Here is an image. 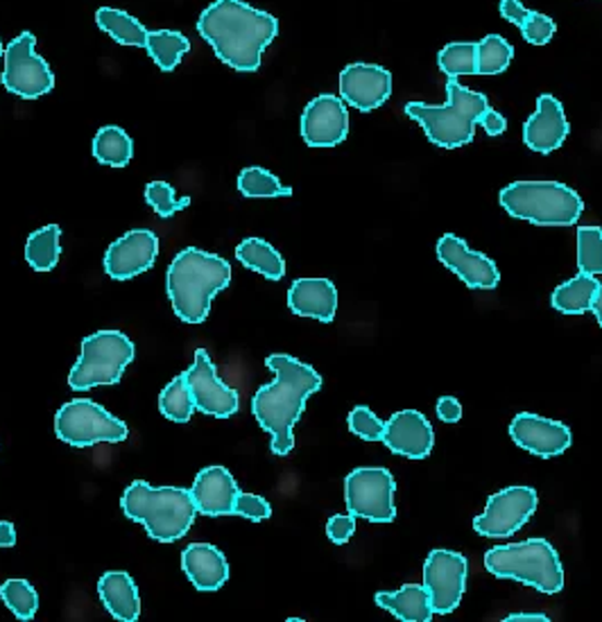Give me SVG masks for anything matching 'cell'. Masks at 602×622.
I'll return each mask as SVG.
<instances>
[{"instance_id":"4dcf8cb0","label":"cell","mask_w":602,"mask_h":622,"mask_svg":"<svg viewBox=\"0 0 602 622\" xmlns=\"http://www.w3.org/2000/svg\"><path fill=\"white\" fill-rule=\"evenodd\" d=\"M94 157L103 166L125 168L134 157V143L125 130L107 124L94 139Z\"/></svg>"},{"instance_id":"f546056e","label":"cell","mask_w":602,"mask_h":622,"mask_svg":"<svg viewBox=\"0 0 602 622\" xmlns=\"http://www.w3.org/2000/svg\"><path fill=\"white\" fill-rule=\"evenodd\" d=\"M96 23L107 33L116 44L130 46V48H145L147 29L128 12L113 10V8H100L96 12Z\"/></svg>"},{"instance_id":"f907efd6","label":"cell","mask_w":602,"mask_h":622,"mask_svg":"<svg viewBox=\"0 0 602 622\" xmlns=\"http://www.w3.org/2000/svg\"><path fill=\"white\" fill-rule=\"evenodd\" d=\"M3 55H5V48H3V41H0V57H3Z\"/></svg>"},{"instance_id":"7a4b0ae2","label":"cell","mask_w":602,"mask_h":622,"mask_svg":"<svg viewBox=\"0 0 602 622\" xmlns=\"http://www.w3.org/2000/svg\"><path fill=\"white\" fill-rule=\"evenodd\" d=\"M265 364L275 371V381L258 387L252 398V412L258 426L269 434V451L286 457L294 448L292 428L306 408V400L322 387V376L286 354H273Z\"/></svg>"},{"instance_id":"4316f807","label":"cell","mask_w":602,"mask_h":622,"mask_svg":"<svg viewBox=\"0 0 602 622\" xmlns=\"http://www.w3.org/2000/svg\"><path fill=\"white\" fill-rule=\"evenodd\" d=\"M236 259L245 267L263 274L269 282H279L286 274V261L277 249L261 240V238H245L236 247Z\"/></svg>"},{"instance_id":"e0dca14e","label":"cell","mask_w":602,"mask_h":622,"mask_svg":"<svg viewBox=\"0 0 602 622\" xmlns=\"http://www.w3.org/2000/svg\"><path fill=\"white\" fill-rule=\"evenodd\" d=\"M301 136L311 147H336L349 136V111L338 96L313 98L301 113Z\"/></svg>"},{"instance_id":"ffe728a7","label":"cell","mask_w":602,"mask_h":622,"mask_svg":"<svg viewBox=\"0 0 602 622\" xmlns=\"http://www.w3.org/2000/svg\"><path fill=\"white\" fill-rule=\"evenodd\" d=\"M395 455L410 459H424L435 446V432L431 421L417 410L395 412L385 423V434L381 440Z\"/></svg>"},{"instance_id":"277c9868","label":"cell","mask_w":602,"mask_h":622,"mask_svg":"<svg viewBox=\"0 0 602 622\" xmlns=\"http://www.w3.org/2000/svg\"><path fill=\"white\" fill-rule=\"evenodd\" d=\"M123 514L141 523L149 539L172 543L182 539L195 521V501L191 489L149 487L143 480L132 482L120 498Z\"/></svg>"},{"instance_id":"6da1fadb","label":"cell","mask_w":602,"mask_h":622,"mask_svg":"<svg viewBox=\"0 0 602 622\" xmlns=\"http://www.w3.org/2000/svg\"><path fill=\"white\" fill-rule=\"evenodd\" d=\"M197 33L222 64L238 73H254L263 50L279 35V21L243 0H216L200 14Z\"/></svg>"},{"instance_id":"1f68e13d","label":"cell","mask_w":602,"mask_h":622,"mask_svg":"<svg viewBox=\"0 0 602 622\" xmlns=\"http://www.w3.org/2000/svg\"><path fill=\"white\" fill-rule=\"evenodd\" d=\"M59 236H62V229L57 225H48L27 238L25 261L35 272H52L57 267L59 256H62V242H59Z\"/></svg>"},{"instance_id":"2e32d148","label":"cell","mask_w":602,"mask_h":622,"mask_svg":"<svg viewBox=\"0 0 602 622\" xmlns=\"http://www.w3.org/2000/svg\"><path fill=\"white\" fill-rule=\"evenodd\" d=\"M159 254V236L147 229L128 231L109 244L105 254V272L113 282H128L155 265Z\"/></svg>"},{"instance_id":"836d02e7","label":"cell","mask_w":602,"mask_h":622,"mask_svg":"<svg viewBox=\"0 0 602 622\" xmlns=\"http://www.w3.org/2000/svg\"><path fill=\"white\" fill-rule=\"evenodd\" d=\"M238 191L250 200L258 198H290L292 189L284 186L277 175L263 168H245L238 177Z\"/></svg>"},{"instance_id":"8992f818","label":"cell","mask_w":602,"mask_h":622,"mask_svg":"<svg viewBox=\"0 0 602 622\" xmlns=\"http://www.w3.org/2000/svg\"><path fill=\"white\" fill-rule=\"evenodd\" d=\"M498 200L511 217L539 227H570L585 211L582 198L559 181H515Z\"/></svg>"},{"instance_id":"b9f144b4","label":"cell","mask_w":602,"mask_h":622,"mask_svg":"<svg viewBox=\"0 0 602 622\" xmlns=\"http://www.w3.org/2000/svg\"><path fill=\"white\" fill-rule=\"evenodd\" d=\"M236 516H243L248 521H254V523H261L265 518L273 516V505H269L265 498L256 495V493H243V491H238V498H236V510H233Z\"/></svg>"},{"instance_id":"f35d334b","label":"cell","mask_w":602,"mask_h":622,"mask_svg":"<svg viewBox=\"0 0 602 622\" xmlns=\"http://www.w3.org/2000/svg\"><path fill=\"white\" fill-rule=\"evenodd\" d=\"M145 202L153 206L155 213L159 217H164V220H168V217H172L174 213L191 206V198H179L177 200L172 186L166 181H149L145 186Z\"/></svg>"},{"instance_id":"74e56055","label":"cell","mask_w":602,"mask_h":622,"mask_svg":"<svg viewBox=\"0 0 602 622\" xmlns=\"http://www.w3.org/2000/svg\"><path fill=\"white\" fill-rule=\"evenodd\" d=\"M578 267L585 274H602V229L580 227L578 229Z\"/></svg>"},{"instance_id":"c3c4849f","label":"cell","mask_w":602,"mask_h":622,"mask_svg":"<svg viewBox=\"0 0 602 622\" xmlns=\"http://www.w3.org/2000/svg\"><path fill=\"white\" fill-rule=\"evenodd\" d=\"M551 618L546 613H509L505 615V622H549Z\"/></svg>"},{"instance_id":"60d3db41","label":"cell","mask_w":602,"mask_h":622,"mask_svg":"<svg viewBox=\"0 0 602 622\" xmlns=\"http://www.w3.org/2000/svg\"><path fill=\"white\" fill-rule=\"evenodd\" d=\"M557 33V25L551 16L541 12H530L528 21L521 25V35L532 46H546Z\"/></svg>"},{"instance_id":"7dc6e473","label":"cell","mask_w":602,"mask_h":622,"mask_svg":"<svg viewBox=\"0 0 602 622\" xmlns=\"http://www.w3.org/2000/svg\"><path fill=\"white\" fill-rule=\"evenodd\" d=\"M16 543V527L10 521H0V548H12Z\"/></svg>"},{"instance_id":"8fae6325","label":"cell","mask_w":602,"mask_h":622,"mask_svg":"<svg viewBox=\"0 0 602 622\" xmlns=\"http://www.w3.org/2000/svg\"><path fill=\"white\" fill-rule=\"evenodd\" d=\"M5 71L0 75L3 86L19 98L35 100L52 91L55 75L48 61L37 55V37L23 33L5 48Z\"/></svg>"},{"instance_id":"ee69618b","label":"cell","mask_w":602,"mask_h":622,"mask_svg":"<svg viewBox=\"0 0 602 622\" xmlns=\"http://www.w3.org/2000/svg\"><path fill=\"white\" fill-rule=\"evenodd\" d=\"M437 417L444 421V423H458L462 419V406H460V400L454 398V396H442L437 400Z\"/></svg>"},{"instance_id":"5bb4252c","label":"cell","mask_w":602,"mask_h":622,"mask_svg":"<svg viewBox=\"0 0 602 622\" xmlns=\"http://www.w3.org/2000/svg\"><path fill=\"white\" fill-rule=\"evenodd\" d=\"M184 379L197 412L216 419H229L238 412V392L220 381L214 360L204 349L195 351V362L184 371Z\"/></svg>"},{"instance_id":"30bf717a","label":"cell","mask_w":602,"mask_h":622,"mask_svg":"<svg viewBox=\"0 0 602 622\" xmlns=\"http://www.w3.org/2000/svg\"><path fill=\"white\" fill-rule=\"evenodd\" d=\"M395 491V476L383 466H360L345 478L349 514L370 523H393L397 518Z\"/></svg>"},{"instance_id":"bcb514c9","label":"cell","mask_w":602,"mask_h":622,"mask_svg":"<svg viewBox=\"0 0 602 622\" xmlns=\"http://www.w3.org/2000/svg\"><path fill=\"white\" fill-rule=\"evenodd\" d=\"M478 124H480V128H485V132L490 136H501L507 130V120L492 107L483 113V118H480Z\"/></svg>"},{"instance_id":"d590c367","label":"cell","mask_w":602,"mask_h":622,"mask_svg":"<svg viewBox=\"0 0 602 622\" xmlns=\"http://www.w3.org/2000/svg\"><path fill=\"white\" fill-rule=\"evenodd\" d=\"M0 598L19 620H33L39 609V596L27 579H8L0 586Z\"/></svg>"},{"instance_id":"7bdbcfd3","label":"cell","mask_w":602,"mask_h":622,"mask_svg":"<svg viewBox=\"0 0 602 622\" xmlns=\"http://www.w3.org/2000/svg\"><path fill=\"white\" fill-rule=\"evenodd\" d=\"M356 533V516L353 514H336L326 523V537L336 546L347 543Z\"/></svg>"},{"instance_id":"d6a6232c","label":"cell","mask_w":602,"mask_h":622,"mask_svg":"<svg viewBox=\"0 0 602 622\" xmlns=\"http://www.w3.org/2000/svg\"><path fill=\"white\" fill-rule=\"evenodd\" d=\"M159 410L166 419L170 421H177V423H186L191 421L193 412H195V403H193V396H191V390L186 385V379H184V373L182 376H177L172 379L161 396H159Z\"/></svg>"},{"instance_id":"d6986e66","label":"cell","mask_w":602,"mask_h":622,"mask_svg":"<svg viewBox=\"0 0 602 622\" xmlns=\"http://www.w3.org/2000/svg\"><path fill=\"white\" fill-rule=\"evenodd\" d=\"M393 96V73L376 64H349L340 73V98L345 105L374 111Z\"/></svg>"},{"instance_id":"9a60e30c","label":"cell","mask_w":602,"mask_h":622,"mask_svg":"<svg viewBox=\"0 0 602 622\" xmlns=\"http://www.w3.org/2000/svg\"><path fill=\"white\" fill-rule=\"evenodd\" d=\"M440 263L458 274L460 282L471 290H494L501 282V272L492 259L471 252L469 244L456 234H444L437 242Z\"/></svg>"},{"instance_id":"603a6c76","label":"cell","mask_w":602,"mask_h":622,"mask_svg":"<svg viewBox=\"0 0 602 622\" xmlns=\"http://www.w3.org/2000/svg\"><path fill=\"white\" fill-rule=\"evenodd\" d=\"M288 308L299 318L330 324L336 320L338 290L328 278H297L288 290Z\"/></svg>"},{"instance_id":"cb8c5ba5","label":"cell","mask_w":602,"mask_h":622,"mask_svg":"<svg viewBox=\"0 0 602 622\" xmlns=\"http://www.w3.org/2000/svg\"><path fill=\"white\" fill-rule=\"evenodd\" d=\"M182 569L197 590H218L229 579L225 554L210 543H191L182 552Z\"/></svg>"},{"instance_id":"9c48e42d","label":"cell","mask_w":602,"mask_h":622,"mask_svg":"<svg viewBox=\"0 0 602 622\" xmlns=\"http://www.w3.org/2000/svg\"><path fill=\"white\" fill-rule=\"evenodd\" d=\"M57 438L73 448H88L100 442L118 444L128 440V426L109 415L98 403L88 398H75L59 408L55 417Z\"/></svg>"},{"instance_id":"4fadbf2b","label":"cell","mask_w":602,"mask_h":622,"mask_svg":"<svg viewBox=\"0 0 602 622\" xmlns=\"http://www.w3.org/2000/svg\"><path fill=\"white\" fill-rule=\"evenodd\" d=\"M467 557L454 550H433L424 564V584L435 615L454 613L467 590Z\"/></svg>"},{"instance_id":"484cf974","label":"cell","mask_w":602,"mask_h":622,"mask_svg":"<svg viewBox=\"0 0 602 622\" xmlns=\"http://www.w3.org/2000/svg\"><path fill=\"white\" fill-rule=\"evenodd\" d=\"M376 605L404 622H431L435 611L424 584H404L395 594L378 590Z\"/></svg>"},{"instance_id":"e575fe53","label":"cell","mask_w":602,"mask_h":622,"mask_svg":"<svg viewBox=\"0 0 602 622\" xmlns=\"http://www.w3.org/2000/svg\"><path fill=\"white\" fill-rule=\"evenodd\" d=\"M437 64L446 77L478 75V44L456 41L444 46L437 55Z\"/></svg>"},{"instance_id":"52a82bcc","label":"cell","mask_w":602,"mask_h":622,"mask_svg":"<svg viewBox=\"0 0 602 622\" xmlns=\"http://www.w3.org/2000/svg\"><path fill=\"white\" fill-rule=\"evenodd\" d=\"M485 569L498 579L528 584L546 596H555L564 588L559 554L546 539L496 546L485 554Z\"/></svg>"},{"instance_id":"3957f363","label":"cell","mask_w":602,"mask_h":622,"mask_svg":"<svg viewBox=\"0 0 602 622\" xmlns=\"http://www.w3.org/2000/svg\"><path fill=\"white\" fill-rule=\"evenodd\" d=\"M231 284V265L216 256L189 247L179 252L168 267L166 288L174 315L186 324H202L208 318L210 299Z\"/></svg>"},{"instance_id":"ac0fdd59","label":"cell","mask_w":602,"mask_h":622,"mask_svg":"<svg viewBox=\"0 0 602 622\" xmlns=\"http://www.w3.org/2000/svg\"><path fill=\"white\" fill-rule=\"evenodd\" d=\"M509 438L519 448L537 457H557L574 442L568 426L530 412H521L511 419Z\"/></svg>"},{"instance_id":"f1b7e54d","label":"cell","mask_w":602,"mask_h":622,"mask_svg":"<svg viewBox=\"0 0 602 622\" xmlns=\"http://www.w3.org/2000/svg\"><path fill=\"white\" fill-rule=\"evenodd\" d=\"M145 50L164 73H170L191 50V41L182 33H174V29H155V33L147 29Z\"/></svg>"},{"instance_id":"5b68a950","label":"cell","mask_w":602,"mask_h":622,"mask_svg":"<svg viewBox=\"0 0 602 622\" xmlns=\"http://www.w3.org/2000/svg\"><path fill=\"white\" fill-rule=\"evenodd\" d=\"M448 100L446 105H426V103H408L406 116L417 120L426 132V139L444 149H456L469 145L475 134V124L490 109L483 93L469 91L456 77L446 82Z\"/></svg>"},{"instance_id":"83f0119b","label":"cell","mask_w":602,"mask_h":622,"mask_svg":"<svg viewBox=\"0 0 602 622\" xmlns=\"http://www.w3.org/2000/svg\"><path fill=\"white\" fill-rule=\"evenodd\" d=\"M598 288L600 284L595 276L580 272L578 276L570 278V282L555 288L553 308L564 315H585L587 310H591Z\"/></svg>"},{"instance_id":"d4e9b609","label":"cell","mask_w":602,"mask_h":622,"mask_svg":"<svg viewBox=\"0 0 602 622\" xmlns=\"http://www.w3.org/2000/svg\"><path fill=\"white\" fill-rule=\"evenodd\" d=\"M98 596L109 611L120 622H134L141 615V598L134 579L123 571H109L98 582Z\"/></svg>"},{"instance_id":"ab89813d","label":"cell","mask_w":602,"mask_h":622,"mask_svg":"<svg viewBox=\"0 0 602 622\" xmlns=\"http://www.w3.org/2000/svg\"><path fill=\"white\" fill-rule=\"evenodd\" d=\"M347 423H349V430L356 434V438L365 440V442H381L383 434H385V423L365 406L353 408Z\"/></svg>"},{"instance_id":"8d00e7d4","label":"cell","mask_w":602,"mask_h":622,"mask_svg":"<svg viewBox=\"0 0 602 622\" xmlns=\"http://www.w3.org/2000/svg\"><path fill=\"white\" fill-rule=\"evenodd\" d=\"M511 57H515V48L498 35H487L478 41V75H501L509 67Z\"/></svg>"},{"instance_id":"7402d4cb","label":"cell","mask_w":602,"mask_h":622,"mask_svg":"<svg viewBox=\"0 0 602 622\" xmlns=\"http://www.w3.org/2000/svg\"><path fill=\"white\" fill-rule=\"evenodd\" d=\"M238 485L225 466H206L191 487L195 510L202 516H233Z\"/></svg>"},{"instance_id":"ba28073f","label":"cell","mask_w":602,"mask_h":622,"mask_svg":"<svg viewBox=\"0 0 602 622\" xmlns=\"http://www.w3.org/2000/svg\"><path fill=\"white\" fill-rule=\"evenodd\" d=\"M134 360L132 339L120 331H98L82 339V354L71 369L69 385L86 392L98 385H116Z\"/></svg>"},{"instance_id":"681fc988","label":"cell","mask_w":602,"mask_h":622,"mask_svg":"<svg viewBox=\"0 0 602 622\" xmlns=\"http://www.w3.org/2000/svg\"><path fill=\"white\" fill-rule=\"evenodd\" d=\"M591 310H593V315H595L598 324L602 326V286L598 288V295H595V299H593V303H591Z\"/></svg>"},{"instance_id":"44dd1931","label":"cell","mask_w":602,"mask_h":622,"mask_svg":"<svg viewBox=\"0 0 602 622\" xmlns=\"http://www.w3.org/2000/svg\"><path fill=\"white\" fill-rule=\"evenodd\" d=\"M570 128L564 113V107L557 98L539 96L537 111L523 124V143L539 154H551L562 147Z\"/></svg>"},{"instance_id":"f6af8a7d","label":"cell","mask_w":602,"mask_h":622,"mask_svg":"<svg viewBox=\"0 0 602 622\" xmlns=\"http://www.w3.org/2000/svg\"><path fill=\"white\" fill-rule=\"evenodd\" d=\"M501 16L515 25H523L530 16V10L523 8L521 0H501Z\"/></svg>"},{"instance_id":"7c38bea8","label":"cell","mask_w":602,"mask_h":622,"mask_svg":"<svg viewBox=\"0 0 602 622\" xmlns=\"http://www.w3.org/2000/svg\"><path fill=\"white\" fill-rule=\"evenodd\" d=\"M539 495L532 487H507L487 498L485 512L473 518V530L480 537L507 539L517 535L537 512Z\"/></svg>"}]
</instances>
